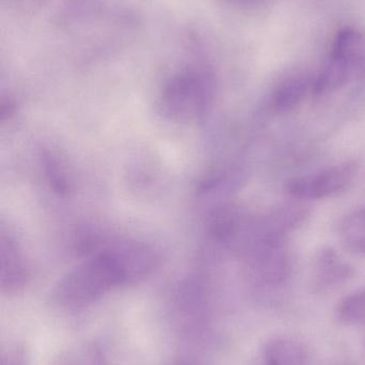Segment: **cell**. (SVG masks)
Segmentation results:
<instances>
[{
  "instance_id": "5b68a950",
  "label": "cell",
  "mask_w": 365,
  "mask_h": 365,
  "mask_svg": "<svg viewBox=\"0 0 365 365\" xmlns=\"http://www.w3.org/2000/svg\"><path fill=\"white\" fill-rule=\"evenodd\" d=\"M332 56L342 58L353 68L365 64V34L354 28L340 30L334 38Z\"/></svg>"
},
{
  "instance_id": "8992f818",
  "label": "cell",
  "mask_w": 365,
  "mask_h": 365,
  "mask_svg": "<svg viewBox=\"0 0 365 365\" xmlns=\"http://www.w3.org/2000/svg\"><path fill=\"white\" fill-rule=\"evenodd\" d=\"M317 281L321 287H331L351 276V268L343 263L332 248H324L315 263Z\"/></svg>"
},
{
  "instance_id": "9c48e42d",
  "label": "cell",
  "mask_w": 365,
  "mask_h": 365,
  "mask_svg": "<svg viewBox=\"0 0 365 365\" xmlns=\"http://www.w3.org/2000/svg\"><path fill=\"white\" fill-rule=\"evenodd\" d=\"M339 319L344 323L365 322V291L358 292L345 298L338 309Z\"/></svg>"
},
{
  "instance_id": "6da1fadb",
  "label": "cell",
  "mask_w": 365,
  "mask_h": 365,
  "mask_svg": "<svg viewBox=\"0 0 365 365\" xmlns=\"http://www.w3.org/2000/svg\"><path fill=\"white\" fill-rule=\"evenodd\" d=\"M211 75L199 66H189L169 79L163 90L161 109L167 117L191 120L201 115L212 96Z\"/></svg>"
},
{
  "instance_id": "ba28073f",
  "label": "cell",
  "mask_w": 365,
  "mask_h": 365,
  "mask_svg": "<svg viewBox=\"0 0 365 365\" xmlns=\"http://www.w3.org/2000/svg\"><path fill=\"white\" fill-rule=\"evenodd\" d=\"M266 365H306V354L296 343L278 341L267 349Z\"/></svg>"
},
{
  "instance_id": "3957f363",
  "label": "cell",
  "mask_w": 365,
  "mask_h": 365,
  "mask_svg": "<svg viewBox=\"0 0 365 365\" xmlns=\"http://www.w3.org/2000/svg\"><path fill=\"white\" fill-rule=\"evenodd\" d=\"M313 83L304 75H294L283 81L274 93V106L280 113H289L299 106Z\"/></svg>"
},
{
  "instance_id": "7a4b0ae2",
  "label": "cell",
  "mask_w": 365,
  "mask_h": 365,
  "mask_svg": "<svg viewBox=\"0 0 365 365\" xmlns=\"http://www.w3.org/2000/svg\"><path fill=\"white\" fill-rule=\"evenodd\" d=\"M357 170L356 163H341L315 175L291 180L287 184V191L295 199H325L346 190L355 179Z\"/></svg>"
},
{
  "instance_id": "52a82bcc",
  "label": "cell",
  "mask_w": 365,
  "mask_h": 365,
  "mask_svg": "<svg viewBox=\"0 0 365 365\" xmlns=\"http://www.w3.org/2000/svg\"><path fill=\"white\" fill-rule=\"evenodd\" d=\"M340 234L349 250L365 255V208L354 210L343 219Z\"/></svg>"
},
{
  "instance_id": "277c9868",
  "label": "cell",
  "mask_w": 365,
  "mask_h": 365,
  "mask_svg": "<svg viewBox=\"0 0 365 365\" xmlns=\"http://www.w3.org/2000/svg\"><path fill=\"white\" fill-rule=\"evenodd\" d=\"M353 68L346 60L330 56V59L313 83L312 91L316 96H321L340 89L349 81Z\"/></svg>"
}]
</instances>
